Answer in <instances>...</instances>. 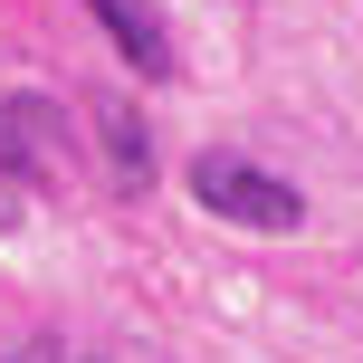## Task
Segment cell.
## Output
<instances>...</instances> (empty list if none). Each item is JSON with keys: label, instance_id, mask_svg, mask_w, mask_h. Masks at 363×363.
Wrapping results in <instances>:
<instances>
[{"label": "cell", "instance_id": "3957f363", "mask_svg": "<svg viewBox=\"0 0 363 363\" xmlns=\"http://www.w3.org/2000/svg\"><path fill=\"white\" fill-rule=\"evenodd\" d=\"M96 134H106V153H115V182H144L153 172V144H144V125H134V106H96Z\"/></svg>", "mask_w": 363, "mask_h": 363}, {"label": "cell", "instance_id": "6da1fadb", "mask_svg": "<svg viewBox=\"0 0 363 363\" xmlns=\"http://www.w3.org/2000/svg\"><path fill=\"white\" fill-rule=\"evenodd\" d=\"M191 201L211 220H239V230H268V239L306 220V191L277 182L268 163H249V153H201V163H191Z\"/></svg>", "mask_w": 363, "mask_h": 363}, {"label": "cell", "instance_id": "7a4b0ae2", "mask_svg": "<svg viewBox=\"0 0 363 363\" xmlns=\"http://www.w3.org/2000/svg\"><path fill=\"white\" fill-rule=\"evenodd\" d=\"M86 10H96V19H106V29H115V48H125V57H134V67H144V77H163V67H172L163 29H153V19L134 10V0H86Z\"/></svg>", "mask_w": 363, "mask_h": 363}]
</instances>
